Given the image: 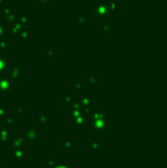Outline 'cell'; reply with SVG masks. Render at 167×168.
Listing matches in <instances>:
<instances>
[{"label": "cell", "instance_id": "1", "mask_svg": "<svg viewBox=\"0 0 167 168\" xmlns=\"http://www.w3.org/2000/svg\"><path fill=\"white\" fill-rule=\"evenodd\" d=\"M60 168H64V167H60Z\"/></svg>", "mask_w": 167, "mask_h": 168}]
</instances>
